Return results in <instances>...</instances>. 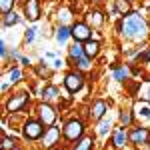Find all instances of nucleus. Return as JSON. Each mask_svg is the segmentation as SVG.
I'll return each instance as SVG.
<instances>
[{
	"mask_svg": "<svg viewBox=\"0 0 150 150\" xmlns=\"http://www.w3.org/2000/svg\"><path fill=\"white\" fill-rule=\"evenodd\" d=\"M128 138H130L132 144H136V146H140V144H148V142H150V130H148V128H144V126L132 128L130 134H128Z\"/></svg>",
	"mask_w": 150,
	"mask_h": 150,
	"instance_id": "nucleus-8",
	"label": "nucleus"
},
{
	"mask_svg": "<svg viewBox=\"0 0 150 150\" xmlns=\"http://www.w3.org/2000/svg\"><path fill=\"white\" fill-rule=\"evenodd\" d=\"M36 72H38L40 76H48V74H50V70H48V68H42V66H38V68H36Z\"/></svg>",
	"mask_w": 150,
	"mask_h": 150,
	"instance_id": "nucleus-31",
	"label": "nucleus"
},
{
	"mask_svg": "<svg viewBox=\"0 0 150 150\" xmlns=\"http://www.w3.org/2000/svg\"><path fill=\"white\" fill-rule=\"evenodd\" d=\"M98 52H100V42H98V40H92V38H90V40L84 42V54L90 58V60H92L94 56H98Z\"/></svg>",
	"mask_w": 150,
	"mask_h": 150,
	"instance_id": "nucleus-13",
	"label": "nucleus"
},
{
	"mask_svg": "<svg viewBox=\"0 0 150 150\" xmlns=\"http://www.w3.org/2000/svg\"><path fill=\"white\" fill-rule=\"evenodd\" d=\"M28 94H16V96H12V98H8V102H6V112H10V114H14V112H18V110H22L24 106L28 104Z\"/></svg>",
	"mask_w": 150,
	"mask_h": 150,
	"instance_id": "nucleus-7",
	"label": "nucleus"
},
{
	"mask_svg": "<svg viewBox=\"0 0 150 150\" xmlns=\"http://www.w3.org/2000/svg\"><path fill=\"white\" fill-rule=\"evenodd\" d=\"M76 66H78L80 70H88L90 68V58L84 56V58H80V60H76Z\"/></svg>",
	"mask_w": 150,
	"mask_h": 150,
	"instance_id": "nucleus-27",
	"label": "nucleus"
},
{
	"mask_svg": "<svg viewBox=\"0 0 150 150\" xmlns=\"http://www.w3.org/2000/svg\"><path fill=\"white\" fill-rule=\"evenodd\" d=\"M90 2H96V4H98V2H102V0H90Z\"/></svg>",
	"mask_w": 150,
	"mask_h": 150,
	"instance_id": "nucleus-35",
	"label": "nucleus"
},
{
	"mask_svg": "<svg viewBox=\"0 0 150 150\" xmlns=\"http://www.w3.org/2000/svg\"><path fill=\"white\" fill-rule=\"evenodd\" d=\"M108 130H110V120H102V122L98 124V128H96V134L104 136V134H106Z\"/></svg>",
	"mask_w": 150,
	"mask_h": 150,
	"instance_id": "nucleus-25",
	"label": "nucleus"
},
{
	"mask_svg": "<svg viewBox=\"0 0 150 150\" xmlns=\"http://www.w3.org/2000/svg\"><path fill=\"white\" fill-rule=\"evenodd\" d=\"M34 34H36V30H34V28H28V30H26V34H24V40H26V42L30 44V42L34 40Z\"/></svg>",
	"mask_w": 150,
	"mask_h": 150,
	"instance_id": "nucleus-29",
	"label": "nucleus"
},
{
	"mask_svg": "<svg viewBox=\"0 0 150 150\" xmlns=\"http://www.w3.org/2000/svg\"><path fill=\"white\" fill-rule=\"evenodd\" d=\"M38 120L44 124V126H54V122H56V110L50 106V104L42 102L38 106Z\"/></svg>",
	"mask_w": 150,
	"mask_h": 150,
	"instance_id": "nucleus-4",
	"label": "nucleus"
},
{
	"mask_svg": "<svg viewBox=\"0 0 150 150\" xmlns=\"http://www.w3.org/2000/svg\"><path fill=\"white\" fill-rule=\"evenodd\" d=\"M56 96H58L56 86H46V88L42 90V98H44V100H52V98H56Z\"/></svg>",
	"mask_w": 150,
	"mask_h": 150,
	"instance_id": "nucleus-22",
	"label": "nucleus"
},
{
	"mask_svg": "<svg viewBox=\"0 0 150 150\" xmlns=\"http://www.w3.org/2000/svg\"><path fill=\"white\" fill-rule=\"evenodd\" d=\"M92 136H84V138H80L74 146H72V150H92Z\"/></svg>",
	"mask_w": 150,
	"mask_h": 150,
	"instance_id": "nucleus-18",
	"label": "nucleus"
},
{
	"mask_svg": "<svg viewBox=\"0 0 150 150\" xmlns=\"http://www.w3.org/2000/svg\"><path fill=\"white\" fill-rule=\"evenodd\" d=\"M118 30L122 32L124 38L134 40V42L144 40L146 34H148V26H146V22H144V18H142L140 14H136V12L126 14V16L120 20V24H118Z\"/></svg>",
	"mask_w": 150,
	"mask_h": 150,
	"instance_id": "nucleus-1",
	"label": "nucleus"
},
{
	"mask_svg": "<svg viewBox=\"0 0 150 150\" xmlns=\"http://www.w3.org/2000/svg\"><path fill=\"white\" fill-rule=\"evenodd\" d=\"M128 134L124 132V126L122 128H118L114 132V136H112V144H114V148H124L126 146V142H128Z\"/></svg>",
	"mask_w": 150,
	"mask_h": 150,
	"instance_id": "nucleus-14",
	"label": "nucleus"
},
{
	"mask_svg": "<svg viewBox=\"0 0 150 150\" xmlns=\"http://www.w3.org/2000/svg\"><path fill=\"white\" fill-rule=\"evenodd\" d=\"M64 86H66V90L68 92H78L82 86H84V76H82L80 72H76V70H72L68 72L66 76H64Z\"/></svg>",
	"mask_w": 150,
	"mask_h": 150,
	"instance_id": "nucleus-5",
	"label": "nucleus"
},
{
	"mask_svg": "<svg viewBox=\"0 0 150 150\" xmlns=\"http://www.w3.org/2000/svg\"><path fill=\"white\" fill-rule=\"evenodd\" d=\"M148 94H150V92H148Z\"/></svg>",
	"mask_w": 150,
	"mask_h": 150,
	"instance_id": "nucleus-38",
	"label": "nucleus"
},
{
	"mask_svg": "<svg viewBox=\"0 0 150 150\" xmlns=\"http://www.w3.org/2000/svg\"><path fill=\"white\" fill-rule=\"evenodd\" d=\"M20 76H22V74H20V70H18V68H12L10 72H8V82H10V84H12V82H18V80H20Z\"/></svg>",
	"mask_w": 150,
	"mask_h": 150,
	"instance_id": "nucleus-26",
	"label": "nucleus"
},
{
	"mask_svg": "<svg viewBox=\"0 0 150 150\" xmlns=\"http://www.w3.org/2000/svg\"><path fill=\"white\" fill-rule=\"evenodd\" d=\"M68 54H70V62L84 58V56H86V54H84V44H80V42H74V46H70Z\"/></svg>",
	"mask_w": 150,
	"mask_h": 150,
	"instance_id": "nucleus-16",
	"label": "nucleus"
},
{
	"mask_svg": "<svg viewBox=\"0 0 150 150\" xmlns=\"http://www.w3.org/2000/svg\"><path fill=\"white\" fill-rule=\"evenodd\" d=\"M86 24H88V26H94V28H100V26L104 24V14L100 10L88 12V16H86Z\"/></svg>",
	"mask_w": 150,
	"mask_h": 150,
	"instance_id": "nucleus-12",
	"label": "nucleus"
},
{
	"mask_svg": "<svg viewBox=\"0 0 150 150\" xmlns=\"http://www.w3.org/2000/svg\"><path fill=\"white\" fill-rule=\"evenodd\" d=\"M14 4H16V0H0V12H2V14H8V12H12Z\"/></svg>",
	"mask_w": 150,
	"mask_h": 150,
	"instance_id": "nucleus-23",
	"label": "nucleus"
},
{
	"mask_svg": "<svg viewBox=\"0 0 150 150\" xmlns=\"http://www.w3.org/2000/svg\"><path fill=\"white\" fill-rule=\"evenodd\" d=\"M14 146H16V142H14L12 138H8V136L2 138V150H12Z\"/></svg>",
	"mask_w": 150,
	"mask_h": 150,
	"instance_id": "nucleus-28",
	"label": "nucleus"
},
{
	"mask_svg": "<svg viewBox=\"0 0 150 150\" xmlns=\"http://www.w3.org/2000/svg\"><path fill=\"white\" fill-rule=\"evenodd\" d=\"M20 62H22V64H24V66H28V64H30V60H28V58H20Z\"/></svg>",
	"mask_w": 150,
	"mask_h": 150,
	"instance_id": "nucleus-34",
	"label": "nucleus"
},
{
	"mask_svg": "<svg viewBox=\"0 0 150 150\" xmlns=\"http://www.w3.org/2000/svg\"><path fill=\"white\" fill-rule=\"evenodd\" d=\"M72 38H74L76 42H86V40H90V38H92L90 26L86 22H76L72 26Z\"/></svg>",
	"mask_w": 150,
	"mask_h": 150,
	"instance_id": "nucleus-6",
	"label": "nucleus"
},
{
	"mask_svg": "<svg viewBox=\"0 0 150 150\" xmlns=\"http://www.w3.org/2000/svg\"><path fill=\"white\" fill-rule=\"evenodd\" d=\"M12 150H20V148H18V146H14V148H12Z\"/></svg>",
	"mask_w": 150,
	"mask_h": 150,
	"instance_id": "nucleus-36",
	"label": "nucleus"
},
{
	"mask_svg": "<svg viewBox=\"0 0 150 150\" xmlns=\"http://www.w3.org/2000/svg\"><path fill=\"white\" fill-rule=\"evenodd\" d=\"M82 134H84V122L78 120V118L68 120L64 124V128H62V136L68 140V142H78L82 138Z\"/></svg>",
	"mask_w": 150,
	"mask_h": 150,
	"instance_id": "nucleus-2",
	"label": "nucleus"
},
{
	"mask_svg": "<svg viewBox=\"0 0 150 150\" xmlns=\"http://www.w3.org/2000/svg\"><path fill=\"white\" fill-rule=\"evenodd\" d=\"M68 36H72V28H68V26H60L58 28V32H56V40L60 42V44H64L66 40H68Z\"/></svg>",
	"mask_w": 150,
	"mask_h": 150,
	"instance_id": "nucleus-19",
	"label": "nucleus"
},
{
	"mask_svg": "<svg viewBox=\"0 0 150 150\" xmlns=\"http://www.w3.org/2000/svg\"><path fill=\"white\" fill-rule=\"evenodd\" d=\"M6 52H8V50H6V44H4V42H0V54H2V56H6Z\"/></svg>",
	"mask_w": 150,
	"mask_h": 150,
	"instance_id": "nucleus-32",
	"label": "nucleus"
},
{
	"mask_svg": "<svg viewBox=\"0 0 150 150\" xmlns=\"http://www.w3.org/2000/svg\"><path fill=\"white\" fill-rule=\"evenodd\" d=\"M148 54H150V50H148Z\"/></svg>",
	"mask_w": 150,
	"mask_h": 150,
	"instance_id": "nucleus-37",
	"label": "nucleus"
},
{
	"mask_svg": "<svg viewBox=\"0 0 150 150\" xmlns=\"http://www.w3.org/2000/svg\"><path fill=\"white\" fill-rule=\"evenodd\" d=\"M134 112L138 118H150V100H140L134 104Z\"/></svg>",
	"mask_w": 150,
	"mask_h": 150,
	"instance_id": "nucleus-15",
	"label": "nucleus"
},
{
	"mask_svg": "<svg viewBox=\"0 0 150 150\" xmlns=\"http://www.w3.org/2000/svg\"><path fill=\"white\" fill-rule=\"evenodd\" d=\"M40 14H42V10H40V2H38V0H26V2H24V16H26L28 20L36 22V20L40 18Z\"/></svg>",
	"mask_w": 150,
	"mask_h": 150,
	"instance_id": "nucleus-10",
	"label": "nucleus"
},
{
	"mask_svg": "<svg viewBox=\"0 0 150 150\" xmlns=\"http://www.w3.org/2000/svg\"><path fill=\"white\" fill-rule=\"evenodd\" d=\"M58 140H60V128L58 126H48L46 132H44V136L40 138V142H42L44 148H54L58 144Z\"/></svg>",
	"mask_w": 150,
	"mask_h": 150,
	"instance_id": "nucleus-9",
	"label": "nucleus"
},
{
	"mask_svg": "<svg viewBox=\"0 0 150 150\" xmlns=\"http://www.w3.org/2000/svg\"><path fill=\"white\" fill-rule=\"evenodd\" d=\"M58 18H62L64 22L70 20V10H66V8H64V10H60V12H58Z\"/></svg>",
	"mask_w": 150,
	"mask_h": 150,
	"instance_id": "nucleus-30",
	"label": "nucleus"
},
{
	"mask_svg": "<svg viewBox=\"0 0 150 150\" xmlns=\"http://www.w3.org/2000/svg\"><path fill=\"white\" fill-rule=\"evenodd\" d=\"M114 8L118 14H122V16H126L132 12V6H130V0H114Z\"/></svg>",
	"mask_w": 150,
	"mask_h": 150,
	"instance_id": "nucleus-17",
	"label": "nucleus"
},
{
	"mask_svg": "<svg viewBox=\"0 0 150 150\" xmlns=\"http://www.w3.org/2000/svg\"><path fill=\"white\" fill-rule=\"evenodd\" d=\"M44 132H46V128L40 120H26L22 124V134L26 140H40L44 136Z\"/></svg>",
	"mask_w": 150,
	"mask_h": 150,
	"instance_id": "nucleus-3",
	"label": "nucleus"
},
{
	"mask_svg": "<svg viewBox=\"0 0 150 150\" xmlns=\"http://www.w3.org/2000/svg\"><path fill=\"white\" fill-rule=\"evenodd\" d=\"M106 110H108V106H106V102L104 100H96V102L92 104V108H90V112H88V116H90V120H94V122H98V120H102L104 114H106Z\"/></svg>",
	"mask_w": 150,
	"mask_h": 150,
	"instance_id": "nucleus-11",
	"label": "nucleus"
},
{
	"mask_svg": "<svg viewBox=\"0 0 150 150\" xmlns=\"http://www.w3.org/2000/svg\"><path fill=\"white\" fill-rule=\"evenodd\" d=\"M60 66H64V62H62L60 58H56V60H54V68H60Z\"/></svg>",
	"mask_w": 150,
	"mask_h": 150,
	"instance_id": "nucleus-33",
	"label": "nucleus"
},
{
	"mask_svg": "<svg viewBox=\"0 0 150 150\" xmlns=\"http://www.w3.org/2000/svg\"><path fill=\"white\" fill-rule=\"evenodd\" d=\"M120 124H122V126H130V124H132V114H130L128 110H122V112H120Z\"/></svg>",
	"mask_w": 150,
	"mask_h": 150,
	"instance_id": "nucleus-24",
	"label": "nucleus"
},
{
	"mask_svg": "<svg viewBox=\"0 0 150 150\" xmlns=\"http://www.w3.org/2000/svg\"><path fill=\"white\" fill-rule=\"evenodd\" d=\"M112 74H114V80L122 82V80H126V78H128V68H126V66H116Z\"/></svg>",
	"mask_w": 150,
	"mask_h": 150,
	"instance_id": "nucleus-20",
	"label": "nucleus"
},
{
	"mask_svg": "<svg viewBox=\"0 0 150 150\" xmlns=\"http://www.w3.org/2000/svg\"><path fill=\"white\" fill-rule=\"evenodd\" d=\"M18 22H20V16L14 10L8 12V14H4V26H14V24H18Z\"/></svg>",
	"mask_w": 150,
	"mask_h": 150,
	"instance_id": "nucleus-21",
	"label": "nucleus"
}]
</instances>
